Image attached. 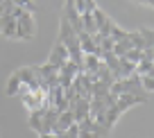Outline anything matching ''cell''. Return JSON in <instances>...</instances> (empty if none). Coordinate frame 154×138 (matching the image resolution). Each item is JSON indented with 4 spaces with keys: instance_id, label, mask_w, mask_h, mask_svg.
Instances as JSON below:
<instances>
[{
    "instance_id": "6da1fadb",
    "label": "cell",
    "mask_w": 154,
    "mask_h": 138,
    "mask_svg": "<svg viewBox=\"0 0 154 138\" xmlns=\"http://www.w3.org/2000/svg\"><path fill=\"white\" fill-rule=\"evenodd\" d=\"M36 36V20H34L32 11H20L16 18V38L18 41H29Z\"/></svg>"
},
{
    "instance_id": "7a4b0ae2",
    "label": "cell",
    "mask_w": 154,
    "mask_h": 138,
    "mask_svg": "<svg viewBox=\"0 0 154 138\" xmlns=\"http://www.w3.org/2000/svg\"><path fill=\"white\" fill-rule=\"evenodd\" d=\"M147 100H149L147 93H125V95L116 97V106L125 113L127 109H131V106H136V104H145Z\"/></svg>"
},
{
    "instance_id": "3957f363",
    "label": "cell",
    "mask_w": 154,
    "mask_h": 138,
    "mask_svg": "<svg viewBox=\"0 0 154 138\" xmlns=\"http://www.w3.org/2000/svg\"><path fill=\"white\" fill-rule=\"evenodd\" d=\"M66 61H68V50L57 41V43L52 45V50H50V57H48V61H45V63H50L52 68H57V70H59Z\"/></svg>"
},
{
    "instance_id": "277c9868",
    "label": "cell",
    "mask_w": 154,
    "mask_h": 138,
    "mask_svg": "<svg viewBox=\"0 0 154 138\" xmlns=\"http://www.w3.org/2000/svg\"><path fill=\"white\" fill-rule=\"evenodd\" d=\"M88 102L91 100H84V97H77V100H72L70 102V113H72V118H75V122H79V120H84L88 115Z\"/></svg>"
},
{
    "instance_id": "5b68a950",
    "label": "cell",
    "mask_w": 154,
    "mask_h": 138,
    "mask_svg": "<svg viewBox=\"0 0 154 138\" xmlns=\"http://www.w3.org/2000/svg\"><path fill=\"white\" fill-rule=\"evenodd\" d=\"M0 36L5 38H16V18L9 14H5L0 18Z\"/></svg>"
},
{
    "instance_id": "8992f818",
    "label": "cell",
    "mask_w": 154,
    "mask_h": 138,
    "mask_svg": "<svg viewBox=\"0 0 154 138\" xmlns=\"http://www.w3.org/2000/svg\"><path fill=\"white\" fill-rule=\"evenodd\" d=\"M57 115H59V111L52 109V106H48V109L43 111V127H41V133H52L54 124H57Z\"/></svg>"
},
{
    "instance_id": "52a82bcc",
    "label": "cell",
    "mask_w": 154,
    "mask_h": 138,
    "mask_svg": "<svg viewBox=\"0 0 154 138\" xmlns=\"http://www.w3.org/2000/svg\"><path fill=\"white\" fill-rule=\"evenodd\" d=\"M77 36H79V50H82V54H97V45H95L91 34L79 32Z\"/></svg>"
},
{
    "instance_id": "ba28073f",
    "label": "cell",
    "mask_w": 154,
    "mask_h": 138,
    "mask_svg": "<svg viewBox=\"0 0 154 138\" xmlns=\"http://www.w3.org/2000/svg\"><path fill=\"white\" fill-rule=\"evenodd\" d=\"M20 86H23V81H20V77H18V72H11L9 75V79H7V86H5V95H9V97H14V95H18V90H20Z\"/></svg>"
},
{
    "instance_id": "9c48e42d",
    "label": "cell",
    "mask_w": 154,
    "mask_h": 138,
    "mask_svg": "<svg viewBox=\"0 0 154 138\" xmlns=\"http://www.w3.org/2000/svg\"><path fill=\"white\" fill-rule=\"evenodd\" d=\"M43 111L45 109L29 111V115H27V127L32 129V131H36V133H41V127H43Z\"/></svg>"
},
{
    "instance_id": "30bf717a",
    "label": "cell",
    "mask_w": 154,
    "mask_h": 138,
    "mask_svg": "<svg viewBox=\"0 0 154 138\" xmlns=\"http://www.w3.org/2000/svg\"><path fill=\"white\" fill-rule=\"evenodd\" d=\"M82 32L91 34V36H95V34H97V27H95V20H93L91 11H84V14H82Z\"/></svg>"
},
{
    "instance_id": "8fae6325",
    "label": "cell",
    "mask_w": 154,
    "mask_h": 138,
    "mask_svg": "<svg viewBox=\"0 0 154 138\" xmlns=\"http://www.w3.org/2000/svg\"><path fill=\"white\" fill-rule=\"evenodd\" d=\"M136 75H152V72H154V61H152V59H140V61L138 63H136Z\"/></svg>"
},
{
    "instance_id": "7c38bea8",
    "label": "cell",
    "mask_w": 154,
    "mask_h": 138,
    "mask_svg": "<svg viewBox=\"0 0 154 138\" xmlns=\"http://www.w3.org/2000/svg\"><path fill=\"white\" fill-rule=\"evenodd\" d=\"M138 79H140V88L149 95V93L154 90V72H152V75H140Z\"/></svg>"
},
{
    "instance_id": "4fadbf2b",
    "label": "cell",
    "mask_w": 154,
    "mask_h": 138,
    "mask_svg": "<svg viewBox=\"0 0 154 138\" xmlns=\"http://www.w3.org/2000/svg\"><path fill=\"white\" fill-rule=\"evenodd\" d=\"M125 59L127 61H131L136 66V63L143 59V50H136V48H131V50H127V54H125Z\"/></svg>"
},
{
    "instance_id": "5bb4252c",
    "label": "cell",
    "mask_w": 154,
    "mask_h": 138,
    "mask_svg": "<svg viewBox=\"0 0 154 138\" xmlns=\"http://www.w3.org/2000/svg\"><path fill=\"white\" fill-rule=\"evenodd\" d=\"M136 5H145V7H154V0H134Z\"/></svg>"
},
{
    "instance_id": "9a60e30c",
    "label": "cell",
    "mask_w": 154,
    "mask_h": 138,
    "mask_svg": "<svg viewBox=\"0 0 154 138\" xmlns=\"http://www.w3.org/2000/svg\"><path fill=\"white\" fill-rule=\"evenodd\" d=\"M38 138H54V133H38Z\"/></svg>"
},
{
    "instance_id": "2e32d148",
    "label": "cell",
    "mask_w": 154,
    "mask_h": 138,
    "mask_svg": "<svg viewBox=\"0 0 154 138\" xmlns=\"http://www.w3.org/2000/svg\"><path fill=\"white\" fill-rule=\"evenodd\" d=\"M2 5H5V0H0V18L5 16V9H2Z\"/></svg>"
},
{
    "instance_id": "e0dca14e",
    "label": "cell",
    "mask_w": 154,
    "mask_h": 138,
    "mask_svg": "<svg viewBox=\"0 0 154 138\" xmlns=\"http://www.w3.org/2000/svg\"><path fill=\"white\" fill-rule=\"evenodd\" d=\"M54 138H63V136H61V133H59V136H54Z\"/></svg>"
},
{
    "instance_id": "ac0fdd59",
    "label": "cell",
    "mask_w": 154,
    "mask_h": 138,
    "mask_svg": "<svg viewBox=\"0 0 154 138\" xmlns=\"http://www.w3.org/2000/svg\"><path fill=\"white\" fill-rule=\"evenodd\" d=\"M66 2H72V0H66Z\"/></svg>"
}]
</instances>
